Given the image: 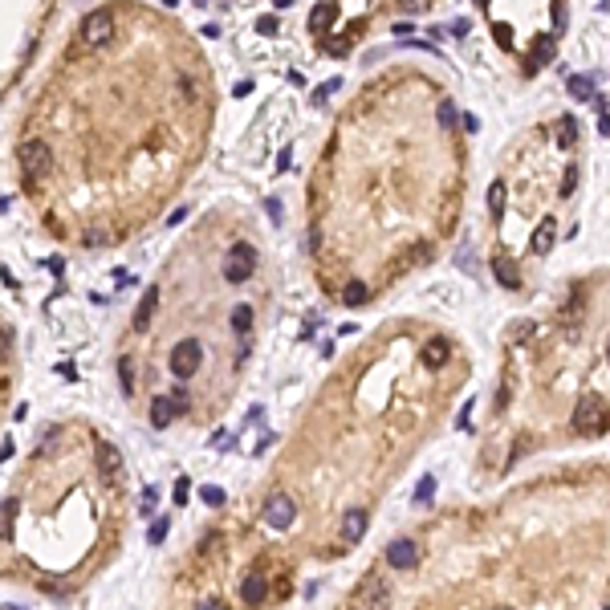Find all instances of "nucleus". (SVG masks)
<instances>
[{"label": "nucleus", "instance_id": "obj_1", "mask_svg": "<svg viewBox=\"0 0 610 610\" xmlns=\"http://www.w3.org/2000/svg\"><path fill=\"white\" fill-rule=\"evenodd\" d=\"M17 163H20V171H25L29 180H41V175H49V167H53L49 143H41V139H29V143H20Z\"/></svg>", "mask_w": 610, "mask_h": 610}, {"label": "nucleus", "instance_id": "obj_2", "mask_svg": "<svg viewBox=\"0 0 610 610\" xmlns=\"http://www.w3.org/2000/svg\"><path fill=\"white\" fill-rule=\"evenodd\" d=\"M252 264H257V248L248 245V240H240V245H232V252L224 257V281H232V285H240V281L252 273Z\"/></svg>", "mask_w": 610, "mask_h": 610}, {"label": "nucleus", "instance_id": "obj_3", "mask_svg": "<svg viewBox=\"0 0 610 610\" xmlns=\"http://www.w3.org/2000/svg\"><path fill=\"white\" fill-rule=\"evenodd\" d=\"M199 363H204V346H199L196 338H183L180 346L171 350V370H175V379H192L199 370Z\"/></svg>", "mask_w": 610, "mask_h": 610}, {"label": "nucleus", "instance_id": "obj_4", "mask_svg": "<svg viewBox=\"0 0 610 610\" xmlns=\"http://www.w3.org/2000/svg\"><path fill=\"white\" fill-rule=\"evenodd\" d=\"M115 37V17L110 13H90L82 25V45H90V49H98V45H106Z\"/></svg>", "mask_w": 610, "mask_h": 610}, {"label": "nucleus", "instance_id": "obj_5", "mask_svg": "<svg viewBox=\"0 0 610 610\" xmlns=\"http://www.w3.org/2000/svg\"><path fill=\"white\" fill-rule=\"evenodd\" d=\"M598 428H602V403H598L594 395H586L574 407V431L577 435H594Z\"/></svg>", "mask_w": 610, "mask_h": 610}, {"label": "nucleus", "instance_id": "obj_6", "mask_svg": "<svg viewBox=\"0 0 610 610\" xmlns=\"http://www.w3.org/2000/svg\"><path fill=\"white\" fill-rule=\"evenodd\" d=\"M293 517H297V505L289 500V496H281V493H277V496H269V505H264V521L277 529V533L293 525Z\"/></svg>", "mask_w": 610, "mask_h": 610}, {"label": "nucleus", "instance_id": "obj_7", "mask_svg": "<svg viewBox=\"0 0 610 610\" xmlns=\"http://www.w3.org/2000/svg\"><path fill=\"white\" fill-rule=\"evenodd\" d=\"M415 558H419V549H415V541H407V537H395V541L387 545V565H395V570L415 565Z\"/></svg>", "mask_w": 610, "mask_h": 610}, {"label": "nucleus", "instance_id": "obj_8", "mask_svg": "<svg viewBox=\"0 0 610 610\" xmlns=\"http://www.w3.org/2000/svg\"><path fill=\"white\" fill-rule=\"evenodd\" d=\"M363 533H366V512L363 509H346L342 512V537L354 545V541H363Z\"/></svg>", "mask_w": 610, "mask_h": 610}, {"label": "nucleus", "instance_id": "obj_9", "mask_svg": "<svg viewBox=\"0 0 610 610\" xmlns=\"http://www.w3.org/2000/svg\"><path fill=\"white\" fill-rule=\"evenodd\" d=\"M553 236H558V224H553V220L545 216L541 224H537V232H533V240H529V248H533L537 257H545V252L553 248Z\"/></svg>", "mask_w": 610, "mask_h": 610}, {"label": "nucleus", "instance_id": "obj_10", "mask_svg": "<svg viewBox=\"0 0 610 610\" xmlns=\"http://www.w3.org/2000/svg\"><path fill=\"white\" fill-rule=\"evenodd\" d=\"M175 411H180V403H175V399H167V395H159L155 403H151V423H155V428H167V423L175 419Z\"/></svg>", "mask_w": 610, "mask_h": 610}, {"label": "nucleus", "instance_id": "obj_11", "mask_svg": "<svg viewBox=\"0 0 610 610\" xmlns=\"http://www.w3.org/2000/svg\"><path fill=\"white\" fill-rule=\"evenodd\" d=\"M565 90H570V98L590 102V98H594V78H586V74H574V78H565Z\"/></svg>", "mask_w": 610, "mask_h": 610}, {"label": "nucleus", "instance_id": "obj_12", "mask_svg": "<svg viewBox=\"0 0 610 610\" xmlns=\"http://www.w3.org/2000/svg\"><path fill=\"white\" fill-rule=\"evenodd\" d=\"M240 594H245V602H264V594H269V582H264L261 574H248L245 582H240Z\"/></svg>", "mask_w": 610, "mask_h": 610}, {"label": "nucleus", "instance_id": "obj_13", "mask_svg": "<svg viewBox=\"0 0 610 610\" xmlns=\"http://www.w3.org/2000/svg\"><path fill=\"white\" fill-rule=\"evenodd\" d=\"M98 464L106 476H118V468H122V456H118L115 444H98Z\"/></svg>", "mask_w": 610, "mask_h": 610}, {"label": "nucleus", "instance_id": "obj_14", "mask_svg": "<svg viewBox=\"0 0 610 610\" xmlns=\"http://www.w3.org/2000/svg\"><path fill=\"white\" fill-rule=\"evenodd\" d=\"M334 17H338V13H334V4H317V8H314V17H310V33L322 37V33H326V29L334 25Z\"/></svg>", "mask_w": 610, "mask_h": 610}, {"label": "nucleus", "instance_id": "obj_15", "mask_svg": "<svg viewBox=\"0 0 610 610\" xmlns=\"http://www.w3.org/2000/svg\"><path fill=\"white\" fill-rule=\"evenodd\" d=\"M366 297H370V289H366L363 281H346V285H342V305H354V310H358V305H366Z\"/></svg>", "mask_w": 610, "mask_h": 610}, {"label": "nucleus", "instance_id": "obj_16", "mask_svg": "<svg viewBox=\"0 0 610 610\" xmlns=\"http://www.w3.org/2000/svg\"><path fill=\"white\" fill-rule=\"evenodd\" d=\"M155 301H159V289L151 285V289H147V297H143V305H139V314H134V330H147L151 314H155Z\"/></svg>", "mask_w": 610, "mask_h": 610}, {"label": "nucleus", "instance_id": "obj_17", "mask_svg": "<svg viewBox=\"0 0 610 610\" xmlns=\"http://www.w3.org/2000/svg\"><path fill=\"white\" fill-rule=\"evenodd\" d=\"M553 134H558V143H561V147H574V139H577V118H574V115L558 118V127H553Z\"/></svg>", "mask_w": 610, "mask_h": 610}, {"label": "nucleus", "instance_id": "obj_18", "mask_svg": "<svg viewBox=\"0 0 610 610\" xmlns=\"http://www.w3.org/2000/svg\"><path fill=\"white\" fill-rule=\"evenodd\" d=\"M387 602H391V590H387V582H370V598H366V610H387Z\"/></svg>", "mask_w": 610, "mask_h": 610}, {"label": "nucleus", "instance_id": "obj_19", "mask_svg": "<svg viewBox=\"0 0 610 610\" xmlns=\"http://www.w3.org/2000/svg\"><path fill=\"white\" fill-rule=\"evenodd\" d=\"M549 57H553V41H549V37L533 41V53H529V69H533V66H545Z\"/></svg>", "mask_w": 610, "mask_h": 610}, {"label": "nucleus", "instance_id": "obj_20", "mask_svg": "<svg viewBox=\"0 0 610 610\" xmlns=\"http://www.w3.org/2000/svg\"><path fill=\"white\" fill-rule=\"evenodd\" d=\"M444 358H447V342H444V338H431L428 350H423V363H428V366H440Z\"/></svg>", "mask_w": 610, "mask_h": 610}, {"label": "nucleus", "instance_id": "obj_21", "mask_svg": "<svg viewBox=\"0 0 610 610\" xmlns=\"http://www.w3.org/2000/svg\"><path fill=\"white\" fill-rule=\"evenodd\" d=\"M493 269H496V281H500V285H509V289H517V285H521V277H517V269H512L509 261H496Z\"/></svg>", "mask_w": 610, "mask_h": 610}, {"label": "nucleus", "instance_id": "obj_22", "mask_svg": "<svg viewBox=\"0 0 610 610\" xmlns=\"http://www.w3.org/2000/svg\"><path fill=\"white\" fill-rule=\"evenodd\" d=\"M248 326H252V310H248V305H236V310H232V330L248 334Z\"/></svg>", "mask_w": 610, "mask_h": 610}, {"label": "nucleus", "instance_id": "obj_23", "mask_svg": "<svg viewBox=\"0 0 610 610\" xmlns=\"http://www.w3.org/2000/svg\"><path fill=\"white\" fill-rule=\"evenodd\" d=\"M118 379H122V391L131 395V391H134V363H131V358H122V363H118Z\"/></svg>", "mask_w": 610, "mask_h": 610}, {"label": "nucleus", "instance_id": "obj_24", "mask_svg": "<svg viewBox=\"0 0 610 610\" xmlns=\"http://www.w3.org/2000/svg\"><path fill=\"white\" fill-rule=\"evenodd\" d=\"M488 208H493V212H505V183L500 180L488 187Z\"/></svg>", "mask_w": 610, "mask_h": 610}, {"label": "nucleus", "instance_id": "obj_25", "mask_svg": "<svg viewBox=\"0 0 610 610\" xmlns=\"http://www.w3.org/2000/svg\"><path fill=\"white\" fill-rule=\"evenodd\" d=\"M338 86H342V78H334V82L317 86V90H314V98H310V102H314V106H326V98H330V94L338 90Z\"/></svg>", "mask_w": 610, "mask_h": 610}, {"label": "nucleus", "instance_id": "obj_26", "mask_svg": "<svg viewBox=\"0 0 610 610\" xmlns=\"http://www.w3.org/2000/svg\"><path fill=\"white\" fill-rule=\"evenodd\" d=\"M199 500H208V505H224V488H220V484H204V488H199Z\"/></svg>", "mask_w": 610, "mask_h": 610}, {"label": "nucleus", "instance_id": "obj_27", "mask_svg": "<svg viewBox=\"0 0 610 610\" xmlns=\"http://www.w3.org/2000/svg\"><path fill=\"white\" fill-rule=\"evenodd\" d=\"M431 493H435V476H423V480H419V488H415V500H419V505H428Z\"/></svg>", "mask_w": 610, "mask_h": 610}, {"label": "nucleus", "instance_id": "obj_28", "mask_svg": "<svg viewBox=\"0 0 610 610\" xmlns=\"http://www.w3.org/2000/svg\"><path fill=\"white\" fill-rule=\"evenodd\" d=\"M440 127H456V106H452V102L440 106Z\"/></svg>", "mask_w": 610, "mask_h": 610}, {"label": "nucleus", "instance_id": "obj_29", "mask_svg": "<svg viewBox=\"0 0 610 610\" xmlns=\"http://www.w3.org/2000/svg\"><path fill=\"white\" fill-rule=\"evenodd\" d=\"M574 187H577V171L570 167V171H565V180H561V196H574Z\"/></svg>", "mask_w": 610, "mask_h": 610}, {"label": "nucleus", "instance_id": "obj_30", "mask_svg": "<svg viewBox=\"0 0 610 610\" xmlns=\"http://www.w3.org/2000/svg\"><path fill=\"white\" fill-rule=\"evenodd\" d=\"M257 33L273 37V33H277V17H261V20H257Z\"/></svg>", "mask_w": 610, "mask_h": 610}, {"label": "nucleus", "instance_id": "obj_31", "mask_svg": "<svg viewBox=\"0 0 610 610\" xmlns=\"http://www.w3.org/2000/svg\"><path fill=\"white\" fill-rule=\"evenodd\" d=\"M435 297H444V301H460V289H456V285H435Z\"/></svg>", "mask_w": 610, "mask_h": 610}, {"label": "nucleus", "instance_id": "obj_32", "mask_svg": "<svg viewBox=\"0 0 610 610\" xmlns=\"http://www.w3.org/2000/svg\"><path fill=\"white\" fill-rule=\"evenodd\" d=\"M13 509H17V500H4V537H13Z\"/></svg>", "mask_w": 610, "mask_h": 610}, {"label": "nucleus", "instance_id": "obj_33", "mask_svg": "<svg viewBox=\"0 0 610 610\" xmlns=\"http://www.w3.org/2000/svg\"><path fill=\"white\" fill-rule=\"evenodd\" d=\"M163 537H167V521H155L151 525V545H163Z\"/></svg>", "mask_w": 610, "mask_h": 610}, {"label": "nucleus", "instance_id": "obj_34", "mask_svg": "<svg viewBox=\"0 0 610 610\" xmlns=\"http://www.w3.org/2000/svg\"><path fill=\"white\" fill-rule=\"evenodd\" d=\"M529 334H533V326H529V322H517V326H512V342H525Z\"/></svg>", "mask_w": 610, "mask_h": 610}, {"label": "nucleus", "instance_id": "obj_35", "mask_svg": "<svg viewBox=\"0 0 610 610\" xmlns=\"http://www.w3.org/2000/svg\"><path fill=\"white\" fill-rule=\"evenodd\" d=\"M187 500V480H175V505H183Z\"/></svg>", "mask_w": 610, "mask_h": 610}, {"label": "nucleus", "instance_id": "obj_36", "mask_svg": "<svg viewBox=\"0 0 610 610\" xmlns=\"http://www.w3.org/2000/svg\"><path fill=\"white\" fill-rule=\"evenodd\" d=\"M264 208H269V220H281V204H277V199H269Z\"/></svg>", "mask_w": 610, "mask_h": 610}, {"label": "nucleus", "instance_id": "obj_37", "mask_svg": "<svg viewBox=\"0 0 610 610\" xmlns=\"http://www.w3.org/2000/svg\"><path fill=\"white\" fill-rule=\"evenodd\" d=\"M598 134H610V115H598Z\"/></svg>", "mask_w": 610, "mask_h": 610}, {"label": "nucleus", "instance_id": "obj_38", "mask_svg": "<svg viewBox=\"0 0 610 610\" xmlns=\"http://www.w3.org/2000/svg\"><path fill=\"white\" fill-rule=\"evenodd\" d=\"M196 610H224V606H220V602H216V598H208V602H199Z\"/></svg>", "mask_w": 610, "mask_h": 610}, {"label": "nucleus", "instance_id": "obj_39", "mask_svg": "<svg viewBox=\"0 0 610 610\" xmlns=\"http://www.w3.org/2000/svg\"><path fill=\"white\" fill-rule=\"evenodd\" d=\"M480 4H488V0H480Z\"/></svg>", "mask_w": 610, "mask_h": 610}, {"label": "nucleus", "instance_id": "obj_40", "mask_svg": "<svg viewBox=\"0 0 610 610\" xmlns=\"http://www.w3.org/2000/svg\"><path fill=\"white\" fill-rule=\"evenodd\" d=\"M602 610H610V606H602Z\"/></svg>", "mask_w": 610, "mask_h": 610}]
</instances>
